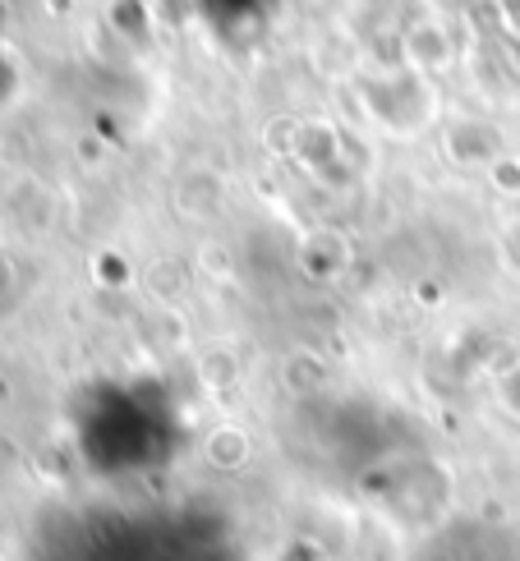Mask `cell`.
Returning <instances> with one entry per match:
<instances>
[{
    "instance_id": "6da1fadb",
    "label": "cell",
    "mask_w": 520,
    "mask_h": 561,
    "mask_svg": "<svg viewBox=\"0 0 520 561\" xmlns=\"http://www.w3.org/2000/svg\"><path fill=\"white\" fill-rule=\"evenodd\" d=\"M400 60H406V69H415V75L433 79V75H446L456 60V37L452 28H446L442 19L423 14L415 19L406 33H400Z\"/></svg>"
},
{
    "instance_id": "7a4b0ae2",
    "label": "cell",
    "mask_w": 520,
    "mask_h": 561,
    "mask_svg": "<svg viewBox=\"0 0 520 561\" xmlns=\"http://www.w3.org/2000/svg\"><path fill=\"white\" fill-rule=\"evenodd\" d=\"M203 460L212 465V470H245V465L253 460V442L245 428H235V424H222V428H212L203 437Z\"/></svg>"
},
{
    "instance_id": "3957f363",
    "label": "cell",
    "mask_w": 520,
    "mask_h": 561,
    "mask_svg": "<svg viewBox=\"0 0 520 561\" xmlns=\"http://www.w3.org/2000/svg\"><path fill=\"white\" fill-rule=\"evenodd\" d=\"M493 405H498L511 424H520V359L493 378Z\"/></svg>"
}]
</instances>
